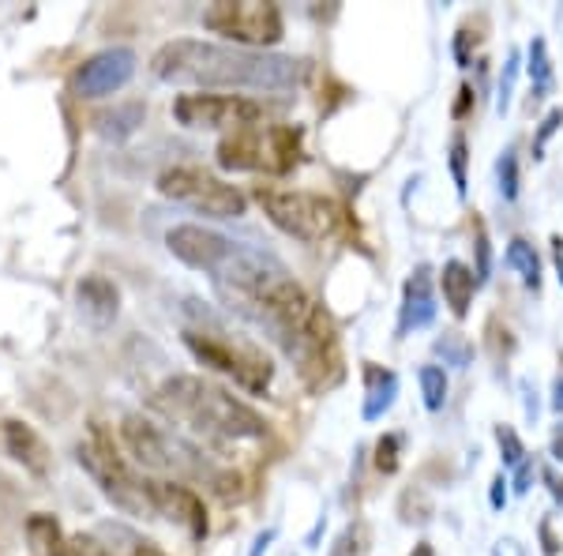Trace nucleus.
Here are the masks:
<instances>
[{
    "label": "nucleus",
    "mask_w": 563,
    "mask_h": 556,
    "mask_svg": "<svg viewBox=\"0 0 563 556\" xmlns=\"http://www.w3.org/2000/svg\"><path fill=\"white\" fill-rule=\"evenodd\" d=\"M4 448L23 470L38 473V478H42V473H49V448H45V440L26 422L8 417V422H4Z\"/></svg>",
    "instance_id": "16"
},
{
    "label": "nucleus",
    "mask_w": 563,
    "mask_h": 556,
    "mask_svg": "<svg viewBox=\"0 0 563 556\" xmlns=\"http://www.w3.org/2000/svg\"><path fill=\"white\" fill-rule=\"evenodd\" d=\"M192 313L199 316V324L185 327V346L192 350V358L207 364V369L230 377L233 384L252 391V395H263L271 388V380H275V364H271L267 353L252 339L230 331L207 308H192Z\"/></svg>",
    "instance_id": "5"
},
{
    "label": "nucleus",
    "mask_w": 563,
    "mask_h": 556,
    "mask_svg": "<svg viewBox=\"0 0 563 556\" xmlns=\"http://www.w3.org/2000/svg\"><path fill=\"white\" fill-rule=\"evenodd\" d=\"M76 308L87 327L106 331L117 320V313H121V290L106 275H84L76 282Z\"/></svg>",
    "instance_id": "15"
},
{
    "label": "nucleus",
    "mask_w": 563,
    "mask_h": 556,
    "mask_svg": "<svg viewBox=\"0 0 563 556\" xmlns=\"http://www.w3.org/2000/svg\"><path fill=\"white\" fill-rule=\"evenodd\" d=\"M552 263H556V279H560V286H563V237L560 233L552 237Z\"/></svg>",
    "instance_id": "37"
},
{
    "label": "nucleus",
    "mask_w": 563,
    "mask_h": 556,
    "mask_svg": "<svg viewBox=\"0 0 563 556\" xmlns=\"http://www.w3.org/2000/svg\"><path fill=\"white\" fill-rule=\"evenodd\" d=\"M151 72L174 87H222L256 95H294L305 84V61L289 53L244 50L230 42L174 39L151 57Z\"/></svg>",
    "instance_id": "2"
},
{
    "label": "nucleus",
    "mask_w": 563,
    "mask_h": 556,
    "mask_svg": "<svg viewBox=\"0 0 563 556\" xmlns=\"http://www.w3.org/2000/svg\"><path fill=\"white\" fill-rule=\"evenodd\" d=\"M398 451H402V436L387 433L384 440L376 444V470L379 473H395L398 470Z\"/></svg>",
    "instance_id": "29"
},
{
    "label": "nucleus",
    "mask_w": 563,
    "mask_h": 556,
    "mask_svg": "<svg viewBox=\"0 0 563 556\" xmlns=\"http://www.w3.org/2000/svg\"><path fill=\"white\" fill-rule=\"evenodd\" d=\"M541 537H544V553H549V556H556V553H560V545L552 542V531H549V523H541Z\"/></svg>",
    "instance_id": "40"
},
{
    "label": "nucleus",
    "mask_w": 563,
    "mask_h": 556,
    "mask_svg": "<svg viewBox=\"0 0 563 556\" xmlns=\"http://www.w3.org/2000/svg\"><path fill=\"white\" fill-rule=\"evenodd\" d=\"M507 486H511V481H507L504 473H496L493 489H488V504H493V512H504L507 508Z\"/></svg>",
    "instance_id": "33"
},
{
    "label": "nucleus",
    "mask_w": 563,
    "mask_h": 556,
    "mask_svg": "<svg viewBox=\"0 0 563 556\" xmlns=\"http://www.w3.org/2000/svg\"><path fill=\"white\" fill-rule=\"evenodd\" d=\"M174 117L185 129L199 132H238L263 117V106L241 95H180L174 102Z\"/></svg>",
    "instance_id": "11"
},
{
    "label": "nucleus",
    "mask_w": 563,
    "mask_h": 556,
    "mask_svg": "<svg viewBox=\"0 0 563 556\" xmlns=\"http://www.w3.org/2000/svg\"><path fill=\"white\" fill-rule=\"evenodd\" d=\"M519 65H522V53L511 50L507 53V65L499 72V90H496V113L504 117L511 109V95H515V79H519Z\"/></svg>",
    "instance_id": "26"
},
{
    "label": "nucleus",
    "mask_w": 563,
    "mask_h": 556,
    "mask_svg": "<svg viewBox=\"0 0 563 556\" xmlns=\"http://www.w3.org/2000/svg\"><path fill=\"white\" fill-rule=\"evenodd\" d=\"M496 444H499V459H504V467H519L526 459V448L519 440V433H515L511 425H496Z\"/></svg>",
    "instance_id": "27"
},
{
    "label": "nucleus",
    "mask_w": 563,
    "mask_h": 556,
    "mask_svg": "<svg viewBox=\"0 0 563 556\" xmlns=\"http://www.w3.org/2000/svg\"><path fill=\"white\" fill-rule=\"evenodd\" d=\"M474 249H477L474 279H477V286H481V282H488V271H493V249H488V233H485V226H481V222H474Z\"/></svg>",
    "instance_id": "30"
},
{
    "label": "nucleus",
    "mask_w": 563,
    "mask_h": 556,
    "mask_svg": "<svg viewBox=\"0 0 563 556\" xmlns=\"http://www.w3.org/2000/svg\"><path fill=\"white\" fill-rule=\"evenodd\" d=\"M132 76H135V50H129V45H109V50L95 53V57H87L76 68L71 87H76L79 98H109L121 87H129Z\"/></svg>",
    "instance_id": "12"
},
{
    "label": "nucleus",
    "mask_w": 563,
    "mask_h": 556,
    "mask_svg": "<svg viewBox=\"0 0 563 556\" xmlns=\"http://www.w3.org/2000/svg\"><path fill=\"white\" fill-rule=\"evenodd\" d=\"M533 473H538V462L530 459V455H526V459L519 462V467H515V492H519V497H526V492H530V486H533Z\"/></svg>",
    "instance_id": "32"
},
{
    "label": "nucleus",
    "mask_w": 563,
    "mask_h": 556,
    "mask_svg": "<svg viewBox=\"0 0 563 556\" xmlns=\"http://www.w3.org/2000/svg\"><path fill=\"white\" fill-rule=\"evenodd\" d=\"M459 95H462V98H459V106H455V117L466 113V106H470V98H474V90H470V87H462Z\"/></svg>",
    "instance_id": "41"
},
{
    "label": "nucleus",
    "mask_w": 563,
    "mask_h": 556,
    "mask_svg": "<svg viewBox=\"0 0 563 556\" xmlns=\"http://www.w3.org/2000/svg\"><path fill=\"white\" fill-rule=\"evenodd\" d=\"M549 451H552V459L563 462V422L552 428V440H549Z\"/></svg>",
    "instance_id": "36"
},
{
    "label": "nucleus",
    "mask_w": 563,
    "mask_h": 556,
    "mask_svg": "<svg viewBox=\"0 0 563 556\" xmlns=\"http://www.w3.org/2000/svg\"><path fill=\"white\" fill-rule=\"evenodd\" d=\"M435 282L429 263H417L413 275L402 286V308H398V335L421 331L435 320Z\"/></svg>",
    "instance_id": "14"
},
{
    "label": "nucleus",
    "mask_w": 563,
    "mask_h": 556,
    "mask_svg": "<svg viewBox=\"0 0 563 556\" xmlns=\"http://www.w3.org/2000/svg\"><path fill=\"white\" fill-rule=\"evenodd\" d=\"M507 263H511V268L519 271L526 286H530V290H541V260H538V252H533V244H530V241L515 237V241L507 244Z\"/></svg>",
    "instance_id": "22"
},
{
    "label": "nucleus",
    "mask_w": 563,
    "mask_h": 556,
    "mask_svg": "<svg viewBox=\"0 0 563 556\" xmlns=\"http://www.w3.org/2000/svg\"><path fill=\"white\" fill-rule=\"evenodd\" d=\"M398 399V377L384 364L365 361V406H361V417L365 422H379Z\"/></svg>",
    "instance_id": "17"
},
{
    "label": "nucleus",
    "mask_w": 563,
    "mask_h": 556,
    "mask_svg": "<svg viewBox=\"0 0 563 556\" xmlns=\"http://www.w3.org/2000/svg\"><path fill=\"white\" fill-rule=\"evenodd\" d=\"M256 204L263 207V215L271 218V226H278L282 233L297 237V241H305V244L331 241L342 226V207L334 204L331 196L305 193V188L260 185Z\"/></svg>",
    "instance_id": "7"
},
{
    "label": "nucleus",
    "mask_w": 563,
    "mask_h": 556,
    "mask_svg": "<svg viewBox=\"0 0 563 556\" xmlns=\"http://www.w3.org/2000/svg\"><path fill=\"white\" fill-rule=\"evenodd\" d=\"M151 504H154V515L169 519V523L180 526L192 542H203L207 537V508L196 489L151 478Z\"/></svg>",
    "instance_id": "13"
},
{
    "label": "nucleus",
    "mask_w": 563,
    "mask_h": 556,
    "mask_svg": "<svg viewBox=\"0 0 563 556\" xmlns=\"http://www.w3.org/2000/svg\"><path fill=\"white\" fill-rule=\"evenodd\" d=\"M515 537H504V542H499V549H496V556H522V549H515Z\"/></svg>",
    "instance_id": "39"
},
{
    "label": "nucleus",
    "mask_w": 563,
    "mask_h": 556,
    "mask_svg": "<svg viewBox=\"0 0 563 556\" xmlns=\"http://www.w3.org/2000/svg\"><path fill=\"white\" fill-rule=\"evenodd\" d=\"M440 286H443V301L448 308L466 320L470 316V301H474V290H477V279H474V268H466L462 260H448L440 271Z\"/></svg>",
    "instance_id": "18"
},
{
    "label": "nucleus",
    "mask_w": 563,
    "mask_h": 556,
    "mask_svg": "<svg viewBox=\"0 0 563 556\" xmlns=\"http://www.w3.org/2000/svg\"><path fill=\"white\" fill-rule=\"evenodd\" d=\"M435 353L443 358V364H455V369H466L474 361V346L462 339L459 331H448L443 339H435Z\"/></svg>",
    "instance_id": "25"
},
{
    "label": "nucleus",
    "mask_w": 563,
    "mask_h": 556,
    "mask_svg": "<svg viewBox=\"0 0 563 556\" xmlns=\"http://www.w3.org/2000/svg\"><path fill=\"white\" fill-rule=\"evenodd\" d=\"M417 380H421V399L424 406L432 410H443L448 403V372H443V364H424L421 372H417Z\"/></svg>",
    "instance_id": "24"
},
{
    "label": "nucleus",
    "mask_w": 563,
    "mask_h": 556,
    "mask_svg": "<svg viewBox=\"0 0 563 556\" xmlns=\"http://www.w3.org/2000/svg\"><path fill=\"white\" fill-rule=\"evenodd\" d=\"M526 72H530V84H533V102H541L544 95L556 84L552 76V57H549V45L544 39H533L530 50H526Z\"/></svg>",
    "instance_id": "21"
},
{
    "label": "nucleus",
    "mask_w": 563,
    "mask_h": 556,
    "mask_svg": "<svg viewBox=\"0 0 563 556\" xmlns=\"http://www.w3.org/2000/svg\"><path fill=\"white\" fill-rule=\"evenodd\" d=\"M26 542L38 556H65L68 537L53 515H31L26 519Z\"/></svg>",
    "instance_id": "20"
},
{
    "label": "nucleus",
    "mask_w": 563,
    "mask_h": 556,
    "mask_svg": "<svg viewBox=\"0 0 563 556\" xmlns=\"http://www.w3.org/2000/svg\"><path fill=\"white\" fill-rule=\"evenodd\" d=\"M203 26L244 50H271L286 31L278 4H267V0H218L203 8Z\"/></svg>",
    "instance_id": "10"
},
{
    "label": "nucleus",
    "mask_w": 563,
    "mask_h": 556,
    "mask_svg": "<svg viewBox=\"0 0 563 556\" xmlns=\"http://www.w3.org/2000/svg\"><path fill=\"white\" fill-rule=\"evenodd\" d=\"M301 162V129L294 124H249L218 143V166L286 177Z\"/></svg>",
    "instance_id": "6"
},
{
    "label": "nucleus",
    "mask_w": 563,
    "mask_h": 556,
    "mask_svg": "<svg viewBox=\"0 0 563 556\" xmlns=\"http://www.w3.org/2000/svg\"><path fill=\"white\" fill-rule=\"evenodd\" d=\"M552 410H556V414H563V372L556 377V384H552Z\"/></svg>",
    "instance_id": "38"
},
{
    "label": "nucleus",
    "mask_w": 563,
    "mask_h": 556,
    "mask_svg": "<svg viewBox=\"0 0 563 556\" xmlns=\"http://www.w3.org/2000/svg\"><path fill=\"white\" fill-rule=\"evenodd\" d=\"M455 57L462 68H470V31H459L455 34Z\"/></svg>",
    "instance_id": "34"
},
{
    "label": "nucleus",
    "mask_w": 563,
    "mask_h": 556,
    "mask_svg": "<svg viewBox=\"0 0 563 556\" xmlns=\"http://www.w3.org/2000/svg\"><path fill=\"white\" fill-rule=\"evenodd\" d=\"M158 193L174 204L188 207L207 218H244L249 215V199L238 185L214 177V173L199 166H174L158 177Z\"/></svg>",
    "instance_id": "9"
},
{
    "label": "nucleus",
    "mask_w": 563,
    "mask_h": 556,
    "mask_svg": "<svg viewBox=\"0 0 563 556\" xmlns=\"http://www.w3.org/2000/svg\"><path fill=\"white\" fill-rule=\"evenodd\" d=\"M151 406L162 410L169 422H180L214 440H260L267 436V422L230 388L214 384L207 377H169L151 395Z\"/></svg>",
    "instance_id": "3"
},
{
    "label": "nucleus",
    "mask_w": 563,
    "mask_h": 556,
    "mask_svg": "<svg viewBox=\"0 0 563 556\" xmlns=\"http://www.w3.org/2000/svg\"><path fill=\"white\" fill-rule=\"evenodd\" d=\"M466 162H470V148H466V135L455 132V140H451V173H455V188L459 196H466Z\"/></svg>",
    "instance_id": "28"
},
{
    "label": "nucleus",
    "mask_w": 563,
    "mask_h": 556,
    "mask_svg": "<svg viewBox=\"0 0 563 556\" xmlns=\"http://www.w3.org/2000/svg\"><path fill=\"white\" fill-rule=\"evenodd\" d=\"M413 556H432V545H429V542H421V545L413 549Z\"/></svg>",
    "instance_id": "42"
},
{
    "label": "nucleus",
    "mask_w": 563,
    "mask_h": 556,
    "mask_svg": "<svg viewBox=\"0 0 563 556\" xmlns=\"http://www.w3.org/2000/svg\"><path fill=\"white\" fill-rule=\"evenodd\" d=\"M121 440L143 470L162 473V478H169V481H196V486H211L214 492H222V497H233L241 486L238 473L218 467V462L199 448V444L174 433V428L151 422V417H143V414L124 417Z\"/></svg>",
    "instance_id": "4"
},
{
    "label": "nucleus",
    "mask_w": 563,
    "mask_h": 556,
    "mask_svg": "<svg viewBox=\"0 0 563 556\" xmlns=\"http://www.w3.org/2000/svg\"><path fill=\"white\" fill-rule=\"evenodd\" d=\"M166 244L180 263L211 279L230 313L260 327L297 364L308 388H331L339 380V339L331 316L305 294L278 257L196 222L174 226Z\"/></svg>",
    "instance_id": "1"
},
{
    "label": "nucleus",
    "mask_w": 563,
    "mask_h": 556,
    "mask_svg": "<svg viewBox=\"0 0 563 556\" xmlns=\"http://www.w3.org/2000/svg\"><path fill=\"white\" fill-rule=\"evenodd\" d=\"M143 121H147V106L124 102V106H113V109H106V113H98L95 129H98V135H106V140L121 143V140H129V135L140 132Z\"/></svg>",
    "instance_id": "19"
},
{
    "label": "nucleus",
    "mask_w": 563,
    "mask_h": 556,
    "mask_svg": "<svg viewBox=\"0 0 563 556\" xmlns=\"http://www.w3.org/2000/svg\"><path fill=\"white\" fill-rule=\"evenodd\" d=\"M496 185H499V196H504L507 204H515V199H519L522 177H519V151H515V143L499 151V159H496Z\"/></svg>",
    "instance_id": "23"
},
{
    "label": "nucleus",
    "mask_w": 563,
    "mask_h": 556,
    "mask_svg": "<svg viewBox=\"0 0 563 556\" xmlns=\"http://www.w3.org/2000/svg\"><path fill=\"white\" fill-rule=\"evenodd\" d=\"M560 124H563V109L556 106V109H549V113H544L541 129H538V135H533V159H544V143L560 132Z\"/></svg>",
    "instance_id": "31"
},
{
    "label": "nucleus",
    "mask_w": 563,
    "mask_h": 556,
    "mask_svg": "<svg viewBox=\"0 0 563 556\" xmlns=\"http://www.w3.org/2000/svg\"><path fill=\"white\" fill-rule=\"evenodd\" d=\"M76 459H79V467L87 470V478L95 481L98 492H102L109 504L121 508L124 515L154 519L151 478H140V473H135L129 462L117 455V448L106 440L102 433H98V428L76 448Z\"/></svg>",
    "instance_id": "8"
},
{
    "label": "nucleus",
    "mask_w": 563,
    "mask_h": 556,
    "mask_svg": "<svg viewBox=\"0 0 563 556\" xmlns=\"http://www.w3.org/2000/svg\"><path fill=\"white\" fill-rule=\"evenodd\" d=\"M544 486H549L552 500H556V504H563V478H560L556 470H544Z\"/></svg>",
    "instance_id": "35"
}]
</instances>
